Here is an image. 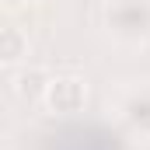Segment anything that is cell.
Returning a JSON list of instances; mask_svg holds the SVG:
<instances>
[{
	"label": "cell",
	"mask_w": 150,
	"mask_h": 150,
	"mask_svg": "<svg viewBox=\"0 0 150 150\" xmlns=\"http://www.w3.org/2000/svg\"><path fill=\"white\" fill-rule=\"evenodd\" d=\"M105 32L119 45H147L150 42V0H105L101 11Z\"/></svg>",
	"instance_id": "6da1fadb"
},
{
	"label": "cell",
	"mask_w": 150,
	"mask_h": 150,
	"mask_svg": "<svg viewBox=\"0 0 150 150\" xmlns=\"http://www.w3.org/2000/svg\"><path fill=\"white\" fill-rule=\"evenodd\" d=\"M42 105L52 115H77V112H84V105H87V80L77 77V74L49 77L45 94H42Z\"/></svg>",
	"instance_id": "7a4b0ae2"
},
{
	"label": "cell",
	"mask_w": 150,
	"mask_h": 150,
	"mask_svg": "<svg viewBox=\"0 0 150 150\" xmlns=\"http://www.w3.org/2000/svg\"><path fill=\"white\" fill-rule=\"evenodd\" d=\"M115 115L133 133L150 136V84H129L115 94Z\"/></svg>",
	"instance_id": "3957f363"
},
{
	"label": "cell",
	"mask_w": 150,
	"mask_h": 150,
	"mask_svg": "<svg viewBox=\"0 0 150 150\" xmlns=\"http://www.w3.org/2000/svg\"><path fill=\"white\" fill-rule=\"evenodd\" d=\"M28 49H32L28 32H21L18 25H7V28H4V38H0V56H4V67H14V63L28 59Z\"/></svg>",
	"instance_id": "277c9868"
},
{
	"label": "cell",
	"mask_w": 150,
	"mask_h": 150,
	"mask_svg": "<svg viewBox=\"0 0 150 150\" xmlns=\"http://www.w3.org/2000/svg\"><path fill=\"white\" fill-rule=\"evenodd\" d=\"M45 84H49V74L45 70H21V74L14 77V94L21 101H42Z\"/></svg>",
	"instance_id": "5b68a950"
},
{
	"label": "cell",
	"mask_w": 150,
	"mask_h": 150,
	"mask_svg": "<svg viewBox=\"0 0 150 150\" xmlns=\"http://www.w3.org/2000/svg\"><path fill=\"white\" fill-rule=\"evenodd\" d=\"M7 4H18V0H7Z\"/></svg>",
	"instance_id": "8992f818"
}]
</instances>
